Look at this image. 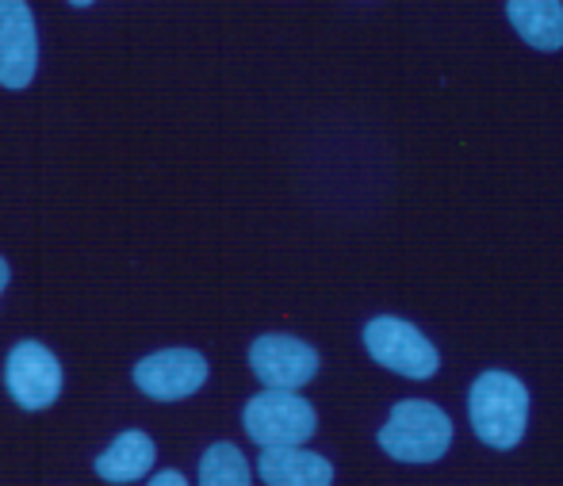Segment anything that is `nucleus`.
I'll use <instances>...</instances> for the list:
<instances>
[{"mask_svg":"<svg viewBox=\"0 0 563 486\" xmlns=\"http://www.w3.org/2000/svg\"><path fill=\"white\" fill-rule=\"evenodd\" d=\"M257 475L265 486H334V464L303 449H261Z\"/></svg>","mask_w":563,"mask_h":486,"instance_id":"obj_9","label":"nucleus"},{"mask_svg":"<svg viewBox=\"0 0 563 486\" xmlns=\"http://www.w3.org/2000/svg\"><path fill=\"white\" fill-rule=\"evenodd\" d=\"M8 280H12V268H8V261L0 257V291L8 288Z\"/></svg>","mask_w":563,"mask_h":486,"instance_id":"obj_14","label":"nucleus"},{"mask_svg":"<svg viewBox=\"0 0 563 486\" xmlns=\"http://www.w3.org/2000/svg\"><path fill=\"white\" fill-rule=\"evenodd\" d=\"M146 486H188V479L180 472H173V467H165V472H157Z\"/></svg>","mask_w":563,"mask_h":486,"instance_id":"obj_13","label":"nucleus"},{"mask_svg":"<svg viewBox=\"0 0 563 486\" xmlns=\"http://www.w3.org/2000/svg\"><path fill=\"white\" fill-rule=\"evenodd\" d=\"M74 8H89V4H97V0H69Z\"/></svg>","mask_w":563,"mask_h":486,"instance_id":"obj_15","label":"nucleus"},{"mask_svg":"<svg viewBox=\"0 0 563 486\" xmlns=\"http://www.w3.org/2000/svg\"><path fill=\"white\" fill-rule=\"evenodd\" d=\"M208 361L196 349H162L134 364V387L157 402H180L208 384Z\"/></svg>","mask_w":563,"mask_h":486,"instance_id":"obj_7","label":"nucleus"},{"mask_svg":"<svg viewBox=\"0 0 563 486\" xmlns=\"http://www.w3.org/2000/svg\"><path fill=\"white\" fill-rule=\"evenodd\" d=\"M200 486H253L250 460L230 441H219L200 460Z\"/></svg>","mask_w":563,"mask_h":486,"instance_id":"obj_12","label":"nucleus"},{"mask_svg":"<svg viewBox=\"0 0 563 486\" xmlns=\"http://www.w3.org/2000/svg\"><path fill=\"white\" fill-rule=\"evenodd\" d=\"M38 69V31L27 0H0V85L27 89Z\"/></svg>","mask_w":563,"mask_h":486,"instance_id":"obj_8","label":"nucleus"},{"mask_svg":"<svg viewBox=\"0 0 563 486\" xmlns=\"http://www.w3.org/2000/svg\"><path fill=\"white\" fill-rule=\"evenodd\" d=\"M364 349L379 368L402 379H433L441 368V353L415 322L395 314H379L364 325Z\"/></svg>","mask_w":563,"mask_h":486,"instance_id":"obj_4","label":"nucleus"},{"mask_svg":"<svg viewBox=\"0 0 563 486\" xmlns=\"http://www.w3.org/2000/svg\"><path fill=\"white\" fill-rule=\"evenodd\" d=\"M242 426L245 437L261 449H296V444H307L319 433V413L296 390L265 387L245 402Z\"/></svg>","mask_w":563,"mask_h":486,"instance_id":"obj_3","label":"nucleus"},{"mask_svg":"<svg viewBox=\"0 0 563 486\" xmlns=\"http://www.w3.org/2000/svg\"><path fill=\"white\" fill-rule=\"evenodd\" d=\"M467 421L487 449H518L529 426V387L503 368L483 372L467 390Z\"/></svg>","mask_w":563,"mask_h":486,"instance_id":"obj_1","label":"nucleus"},{"mask_svg":"<svg viewBox=\"0 0 563 486\" xmlns=\"http://www.w3.org/2000/svg\"><path fill=\"white\" fill-rule=\"evenodd\" d=\"M376 441L399 464H438L452 444V418L438 402L402 398L391 406Z\"/></svg>","mask_w":563,"mask_h":486,"instance_id":"obj_2","label":"nucleus"},{"mask_svg":"<svg viewBox=\"0 0 563 486\" xmlns=\"http://www.w3.org/2000/svg\"><path fill=\"white\" fill-rule=\"evenodd\" d=\"M253 376L273 390H299L319 376V353L291 333H261L250 345Z\"/></svg>","mask_w":563,"mask_h":486,"instance_id":"obj_6","label":"nucleus"},{"mask_svg":"<svg viewBox=\"0 0 563 486\" xmlns=\"http://www.w3.org/2000/svg\"><path fill=\"white\" fill-rule=\"evenodd\" d=\"M154 464H157V444H154V437L142 433V429H126V433H119L115 441L108 444L97 460H92V467H97L100 479L115 483V486L139 483L142 475L154 472Z\"/></svg>","mask_w":563,"mask_h":486,"instance_id":"obj_10","label":"nucleus"},{"mask_svg":"<svg viewBox=\"0 0 563 486\" xmlns=\"http://www.w3.org/2000/svg\"><path fill=\"white\" fill-rule=\"evenodd\" d=\"M62 364L38 341H20V345L8 353L4 361V387L23 410H46V406L58 402L62 395Z\"/></svg>","mask_w":563,"mask_h":486,"instance_id":"obj_5","label":"nucleus"},{"mask_svg":"<svg viewBox=\"0 0 563 486\" xmlns=\"http://www.w3.org/2000/svg\"><path fill=\"white\" fill-rule=\"evenodd\" d=\"M506 15L533 51H563V0H506Z\"/></svg>","mask_w":563,"mask_h":486,"instance_id":"obj_11","label":"nucleus"}]
</instances>
